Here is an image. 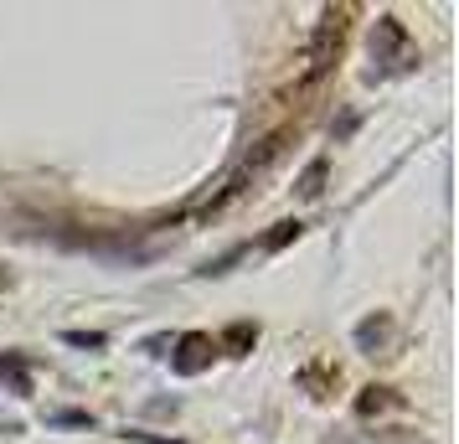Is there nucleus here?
I'll use <instances>...</instances> for the list:
<instances>
[{
  "label": "nucleus",
  "instance_id": "9d476101",
  "mask_svg": "<svg viewBox=\"0 0 459 444\" xmlns=\"http://www.w3.org/2000/svg\"><path fill=\"white\" fill-rule=\"evenodd\" d=\"M228 341H232V346H243V341H253V331H248V326H232Z\"/></svg>",
  "mask_w": 459,
  "mask_h": 444
},
{
  "label": "nucleus",
  "instance_id": "6e6552de",
  "mask_svg": "<svg viewBox=\"0 0 459 444\" xmlns=\"http://www.w3.org/2000/svg\"><path fill=\"white\" fill-rule=\"evenodd\" d=\"M67 346H83V352H99V346H104V336H99V331H67Z\"/></svg>",
  "mask_w": 459,
  "mask_h": 444
},
{
  "label": "nucleus",
  "instance_id": "7ed1b4c3",
  "mask_svg": "<svg viewBox=\"0 0 459 444\" xmlns=\"http://www.w3.org/2000/svg\"><path fill=\"white\" fill-rule=\"evenodd\" d=\"M284 140H290V129H279V135H269V140H264V145H258V150L248 155V166H243V176H253V170H264V166H269L273 155L284 150Z\"/></svg>",
  "mask_w": 459,
  "mask_h": 444
},
{
  "label": "nucleus",
  "instance_id": "423d86ee",
  "mask_svg": "<svg viewBox=\"0 0 459 444\" xmlns=\"http://www.w3.org/2000/svg\"><path fill=\"white\" fill-rule=\"evenodd\" d=\"M299 233H305L299 222H279V228H273V233L264 238V248H284V243H290V238H299Z\"/></svg>",
  "mask_w": 459,
  "mask_h": 444
},
{
  "label": "nucleus",
  "instance_id": "f03ea898",
  "mask_svg": "<svg viewBox=\"0 0 459 444\" xmlns=\"http://www.w3.org/2000/svg\"><path fill=\"white\" fill-rule=\"evenodd\" d=\"M207 352H217V346H212V336H181V357H176V372H196V367L207 361Z\"/></svg>",
  "mask_w": 459,
  "mask_h": 444
},
{
  "label": "nucleus",
  "instance_id": "20e7f679",
  "mask_svg": "<svg viewBox=\"0 0 459 444\" xmlns=\"http://www.w3.org/2000/svg\"><path fill=\"white\" fill-rule=\"evenodd\" d=\"M0 382H11L16 393H31V378H26V361L5 352V357H0Z\"/></svg>",
  "mask_w": 459,
  "mask_h": 444
},
{
  "label": "nucleus",
  "instance_id": "1a4fd4ad",
  "mask_svg": "<svg viewBox=\"0 0 459 444\" xmlns=\"http://www.w3.org/2000/svg\"><path fill=\"white\" fill-rule=\"evenodd\" d=\"M52 423H67V429H88V414H52Z\"/></svg>",
  "mask_w": 459,
  "mask_h": 444
},
{
  "label": "nucleus",
  "instance_id": "f257e3e1",
  "mask_svg": "<svg viewBox=\"0 0 459 444\" xmlns=\"http://www.w3.org/2000/svg\"><path fill=\"white\" fill-rule=\"evenodd\" d=\"M341 37H346V22H341V11H325V22H320V31H315L310 42V67H305V78H320V73H331L335 52H341Z\"/></svg>",
  "mask_w": 459,
  "mask_h": 444
},
{
  "label": "nucleus",
  "instance_id": "39448f33",
  "mask_svg": "<svg viewBox=\"0 0 459 444\" xmlns=\"http://www.w3.org/2000/svg\"><path fill=\"white\" fill-rule=\"evenodd\" d=\"M320 191H325V161H310V166H305V176H299V196H305V202H315Z\"/></svg>",
  "mask_w": 459,
  "mask_h": 444
},
{
  "label": "nucleus",
  "instance_id": "0eeeda50",
  "mask_svg": "<svg viewBox=\"0 0 459 444\" xmlns=\"http://www.w3.org/2000/svg\"><path fill=\"white\" fill-rule=\"evenodd\" d=\"M387 336V320L377 316V320H361V331H356V341H361V346H372V341H382Z\"/></svg>",
  "mask_w": 459,
  "mask_h": 444
}]
</instances>
